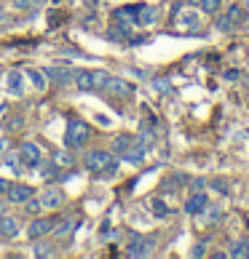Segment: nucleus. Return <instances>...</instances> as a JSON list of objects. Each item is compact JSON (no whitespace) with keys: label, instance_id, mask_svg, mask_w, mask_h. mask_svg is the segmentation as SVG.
<instances>
[{"label":"nucleus","instance_id":"f257e3e1","mask_svg":"<svg viewBox=\"0 0 249 259\" xmlns=\"http://www.w3.org/2000/svg\"><path fill=\"white\" fill-rule=\"evenodd\" d=\"M83 166L89 168L91 174L110 177V174H116L118 160L113 158L110 152H104V150H89V152H86V158H83Z\"/></svg>","mask_w":249,"mask_h":259},{"label":"nucleus","instance_id":"f03ea898","mask_svg":"<svg viewBox=\"0 0 249 259\" xmlns=\"http://www.w3.org/2000/svg\"><path fill=\"white\" fill-rule=\"evenodd\" d=\"M89 137H91L89 123H83V120H78V118L67 120V128H64V147L78 150V147H83L86 142H89Z\"/></svg>","mask_w":249,"mask_h":259},{"label":"nucleus","instance_id":"7ed1b4c3","mask_svg":"<svg viewBox=\"0 0 249 259\" xmlns=\"http://www.w3.org/2000/svg\"><path fill=\"white\" fill-rule=\"evenodd\" d=\"M104 80H108V72H102V70H83V72H75V85H78L81 91L104 89Z\"/></svg>","mask_w":249,"mask_h":259},{"label":"nucleus","instance_id":"20e7f679","mask_svg":"<svg viewBox=\"0 0 249 259\" xmlns=\"http://www.w3.org/2000/svg\"><path fill=\"white\" fill-rule=\"evenodd\" d=\"M153 248H156V241H153V238L131 235L129 238V246H126V254L129 256H150Z\"/></svg>","mask_w":249,"mask_h":259},{"label":"nucleus","instance_id":"39448f33","mask_svg":"<svg viewBox=\"0 0 249 259\" xmlns=\"http://www.w3.org/2000/svg\"><path fill=\"white\" fill-rule=\"evenodd\" d=\"M104 91H108L110 97H121V99L134 97V85L131 83L121 80V78H110V75H108V80H104Z\"/></svg>","mask_w":249,"mask_h":259},{"label":"nucleus","instance_id":"423d86ee","mask_svg":"<svg viewBox=\"0 0 249 259\" xmlns=\"http://www.w3.org/2000/svg\"><path fill=\"white\" fill-rule=\"evenodd\" d=\"M56 225H59V222H56V219H51V217H46V219H35V222H32L30 227H27V235H30L32 241H38V238L51 235Z\"/></svg>","mask_w":249,"mask_h":259},{"label":"nucleus","instance_id":"0eeeda50","mask_svg":"<svg viewBox=\"0 0 249 259\" xmlns=\"http://www.w3.org/2000/svg\"><path fill=\"white\" fill-rule=\"evenodd\" d=\"M41 206H43V211H56V208H62V206H64V195H62V190H56V187H46L43 193H41Z\"/></svg>","mask_w":249,"mask_h":259},{"label":"nucleus","instance_id":"6e6552de","mask_svg":"<svg viewBox=\"0 0 249 259\" xmlns=\"http://www.w3.org/2000/svg\"><path fill=\"white\" fill-rule=\"evenodd\" d=\"M19 155L24 158L27 166H41V160H43V155H41V147H38L35 142H24V145L19 147Z\"/></svg>","mask_w":249,"mask_h":259},{"label":"nucleus","instance_id":"1a4fd4ad","mask_svg":"<svg viewBox=\"0 0 249 259\" xmlns=\"http://www.w3.org/2000/svg\"><path fill=\"white\" fill-rule=\"evenodd\" d=\"M137 14H139V6L118 8V11H113V22L121 24V27H131V24H137Z\"/></svg>","mask_w":249,"mask_h":259},{"label":"nucleus","instance_id":"9d476101","mask_svg":"<svg viewBox=\"0 0 249 259\" xmlns=\"http://www.w3.org/2000/svg\"><path fill=\"white\" fill-rule=\"evenodd\" d=\"M8 203H24V200H30L32 198V187H27V185H11L8 187Z\"/></svg>","mask_w":249,"mask_h":259},{"label":"nucleus","instance_id":"9b49d317","mask_svg":"<svg viewBox=\"0 0 249 259\" xmlns=\"http://www.w3.org/2000/svg\"><path fill=\"white\" fill-rule=\"evenodd\" d=\"M16 235H19V219L3 214V217H0V238L11 241V238H16Z\"/></svg>","mask_w":249,"mask_h":259},{"label":"nucleus","instance_id":"f8f14e48","mask_svg":"<svg viewBox=\"0 0 249 259\" xmlns=\"http://www.w3.org/2000/svg\"><path fill=\"white\" fill-rule=\"evenodd\" d=\"M121 155H123V160H126V163H134V166H137V163H142V158H145V142L134 139L131 147L126 152H121Z\"/></svg>","mask_w":249,"mask_h":259},{"label":"nucleus","instance_id":"ddd939ff","mask_svg":"<svg viewBox=\"0 0 249 259\" xmlns=\"http://www.w3.org/2000/svg\"><path fill=\"white\" fill-rule=\"evenodd\" d=\"M206 206H209L206 193H193V195L185 200V214H201Z\"/></svg>","mask_w":249,"mask_h":259},{"label":"nucleus","instance_id":"4468645a","mask_svg":"<svg viewBox=\"0 0 249 259\" xmlns=\"http://www.w3.org/2000/svg\"><path fill=\"white\" fill-rule=\"evenodd\" d=\"M158 22V11L156 8H148V6H139V14H137V24H156Z\"/></svg>","mask_w":249,"mask_h":259},{"label":"nucleus","instance_id":"2eb2a0df","mask_svg":"<svg viewBox=\"0 0 249 259\" xmlns=\"http://www.w3.org/2000/svg\"><path fill=\"white\" fill-rule=\"evenodd\" d=\"M32 254H35V256H41V259H43V256H54V246L38 238V241H35V246H32Z\"/></svg>","mask_w":249,"mask_h":259},{"label":"nucleus","instance_id":"dca6fc26","mask_svg":"<svg viewBox=\"0 0 249 259\" xmlns=\"http://www.w3.org/2000/svg\"><path fill=\"white\" fill-rule=\"evenodd\" d=\"M131 137H129V134H121V137H116V139H113V152H126L129 147H131Z\"/></svg>","mask_w":249,"mask_h":259},{"label":"nucleus","instance_id":"f3484780","mask_svg":"<svg viewBox=\"0 0 249 259\" xmlns=\"http://www.w3.org/2000/svg\"><path fill=\"white\" fill-rule=\"evenodd\" d=\"M148 208L153 211L156 217H169V206L164 203V200H158V198H153V200H148Z\"/></svg>","mask_w":249,"mask_h":259},{"label":"nucleus","instance_id":"a211bd4d","mask_svg":"<svg viewBox=\"0 0 249 259\" xmlns=\"http://www.w3.org/2000/svg\"><path fill=\"white\" fill-rule=\"evenodd\" d=\"M73 230H75V222H62L59 227H54V235L59 238V241H64V238L73 235Z\"/></svg>","mask_w":249,"mask_h":259},{"label":"nucleus","instance_id":"6ab92c4d","mask_svg":"<svg viewBox=\"0 0 249 259\" xmlns=\"http://www.w3.org/2000/svg\"><path fill=\"white\" fill-rule=\"evenodd\" d=\"M231 256L246 259V256H249V241H238V243H233V248H231Z\"/></svg>","mask_w":249,"mask_h":259},{"label":"nucleus","instance_id":"aec40b11","mask_svg":"<svg viewBox=\"0 0 249 259\" xmlns=\"http://www.w3.org/2000/svg\"><path fill=\"white\" fill-rule=\"evenodd\" d=\"M46 75H49V78H54V80H59V83L70 80V78H75V72H70V70H49Z\"/></svg>","mask_w":249,"mask_h":259},{"label":"nucleus","instance_id":"412c9836","mask_svg":"<svg viewBox=\"0 0 249 259\" xmlns=\"http://www.w3.org/2000/svg\"><path fill=\"white\" fill-rule=\"evenodd\" d=\"M54 163L56 166H73V155L64 152V150H59V152H54Z\"/></svg>","mask_w":249,"mask_h":259},{"label":"nucleus","instance_id":"4be33fe9","mask_svg":"<svg viewBox=\"0 0 249 259\" xmlns=\"http://www.w3.org/2000/svg\"><path fill=\"white\" fill-rule=\"evenodd\" d=\"M22 206L27 208V214H41V211H43V206H41V198H30V200H24Z\"/></svg>","mask_w":249,"mask_h":259},{"label":"nucleus","instance_id":"5701e85b","mask_svg":"<svg viewBox=\"0 0 249 259\" xmlns=\"http://www.w3.org/2000/svg\"><path fill=\"white\" fill-rule=\"evenodd\" d=\"M126 32H129V27H110L108 37L110 40H126Z\"/></svg>","mask_w":249,"mask_h":259},{"label":"nucleus","instance_id":"b1692460","mask_svg":"<svg viewBox=\"0 0 249 259\" xmlns=\"http://www.w3.org/2000/svg\"><path fill=\"white\" fill-rule=\"evenodd\" d=\"M220 6H223V0H201V8H204L206 14H217Z\"/></svg>","mask_w":249,"mask_h":259},{"label":"nucleus","instance_id":"393cba45","mask_svg":"<svg viewBox=\"0 0 249 259\" xmlns=\"http://www.w3.org/2000/svg\"><path fill=\"white\" fill-rule=\"evenodd\" d=\"M19 80H22V75L11 72V80H8V89H11V94H22V85H19Z\"/></svg>","mask_w":249,"mask_h":259},{"label":"nucleus","instance_id":"a878e982","mask_svg":"<svg viewBox=\"0 0 249 259\" xmlns=\"http://www.w3.org/2000/svg\"><path fill=\"white\" fill-rule=\"evenodd\" d=\"M27 75H30V80L35 83V89H46V80H43V75L38 70H27Z\"/></svg>","mask_w":249,"mask_h":259},{"label":"nucleus","instance_id":"bb28decb","mask_svg":"<svg viewBox=\"0 0 249 259\" xmlns=\"http://www.w3.org/2000/svg\"><path fill=\"white\" fill-rule=\"evenodd\" d=\"M153 85H156L158 91H169V89H171V83H169L166 78H156V80H153Z\"/></svg>","mask_w":249,"mask_h":259},{"label":"nucleus","instance_id":"cd10ccee","mask_svg":"<svg viewBox=\"0 0 249 259\" xmlns=\"http://www.w3.org/2000/svg\"><path fill=\"white\" fill-rule=\"evenodd\" d=\"M14 6L19 11H27V8H32V0H14Z\"/></svg>","mask_w":249,"mask_h":259},{"label":"nucleus","instance_id":"c85d7f7f","mask_svg":"<svg viewBox=\"0 0 249 259\" xmlns=\"http://www.w3.org/2000/svg\"><path fill=\"white\" fill-rule=\"evenodd\" d=\"M24 126V118H16V120H8V128L16 131V128H22Z\"/></svg>","mask_w":249,"mask_h":259},{"label":"nucleus","instance_id":"c756f323","mask_svg":"<svg viewBox=\"0 0 249 259\" xmlns=\"http://www.w3.org/2000/svg\"><path fill=\"white\" fill-rule=\"evenodd\" d=\"M41 171H43V177H56V168L51 166V163H49V166H43Z\"/></svg>","mask_w":249,"mask_h":259},{"label":"nucleus","instance_id":"7c9ffc66","mask_svg":"<svg viewBox=\"0 0 249 259\" xmlns=\"http://www.w3.org/2000/svg\"><path fill=\"white\" fill-rule=\"evenodd\" d=\"M190 190H193V193H201V190H204V179H196L193 185H190Z\"/></svg>","mask_w":249,"mask_h":259},{"label":"nucleus","instance_id":"2f4dec72","mask_svg":"<svg viewBox=\"0 0 249 259\" xmlns=\"http://www.w3.org/2000/svg\"><path fill=\"white\" fill-rule=\"evenodd\" d=\"M212 190H217V193H228V187H225L220 179H217V182H212Z\"/></svg>","mask_w":249,"mask_h":259},{"label":"nucleus","instance_id":"473e14b6","mask_svg":"<svg viewBox=\"0 0 249 259\" xmlns=\"http://www.w3.org/2000/svg\"><path fill=\"white\" fill-rule=\"evenodd\" d=\"M8 187H11V182H8V179H0V195H6Z\"/></svg>","mask_w":249,"mask_h":259},{"label":"nucleus","instance_id":"72a5a7b5","mask_svg":"<svg viewBox=\"0 0 249 259\" xmlns=\"http://www.w3.org/2000/svg\"><path fill=\"white\" fill-rule=\"evenodd\" d=\"M190 254H193V256H204V243H198V246H196Z\"/></svg>","mask_w":249,"mask_h":259},{"label":"nucleus","instance_id":"f704fd0d","mask_svg":"<svg viewBox=\"0 0 249 259\" xmlns=\"http://www.w3.org/2000/svg\"><path fill=\"white\" fill-rule=\"evenodd\" d=\"M225 78H228V80H236V78H238V70H231V72L225 75Z\"/></svg>","mask_w":249,"mask_h":259},{"label":"nucleus","instance_id":"c9c22d12","mask_svg":"<svg viewBox=\"0 0 249 259\" xmlns=\"http://www.w3.org/2000/svg\"><path fill=\"white\" fill-rule=\"evenodd\" d=\"M38 6H46V0H32V8H38Z\"/></svg>","mask_w":249,"mask_h":259},{"label":"nucleus","instance_id":"e433bc0d","mask_svg":"<svg viewBox=\"0 0 249 259\" xmlns=\"http://www.w3.org/2000/svg\"><path fill=\"white\" fill-rule=\"evenodd\" d=\"M6 214V203H3V198H0V217Z\"/></svg>","mask_w":249,"mask_h":259},{"label":"nucleus","instance_id":"4c0bfd02","mask_svg":"<svg viewBox=\"0 0 249 259\" xmlns=\"http://www.w3.org/2000/svg\"><path fill=\"white\" fill-rule=\"evenodd\" d=\"M188 3H190V6H201V0H188Z\"/></svg>","mask_w":249,"mask_h":259},{"label":"nucleus","instance_id":"58836bf2","mask_svg":"<svg viewBox=\"0 0 249 259\" xmlns=\"http://www.w3.org/2000/svg\"><path fill=\"white\" fill-rule=\"evenodd\" d=\"M6 147H8V142L3 139V142H0V150H6Z\"/></svg>","mask_w":249,"mask_h":259},{"label":"nucleus","instance_id":"ea45409f","mask_svg":"<svg viewBox=\"0 0 249 259\" xmlns=\"http://www.w3.org/2000/svg\"><path fill=\"white\" fill-rule=\"evenodd\" d=\"M246 11H249V0H246Z\"/></svg>","mask_w":249,"mask_h":259}]
</instances>
